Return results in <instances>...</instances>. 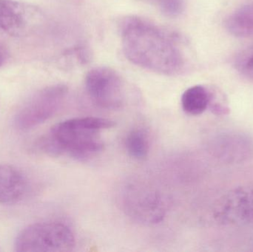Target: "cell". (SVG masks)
<instances>
[{"label": "cell", "mask_w": 253, "mask_h": 252, "mask_svg": "<svg viewBox=\"0 0 253 252\" xmlns=\"http://www.w3.org/2000/svg\"><path fill=\"white\" fill-rule=\"evenodd\" d=\"M123 51L137 66L165 75L181 71L183 59L172 40L154 25L129 19L123 28Z\"/></svg>", "instance_id": "cell-1"}, {"label": "cell", "mask_w": 253, "mask_h": 252, "mask_svg": "<svg viewBox=\"0 0 253 252\" xmlns=\"http://www.w3.org/2000/svg\"><path fill=\"white\" fill-rule=\"evenodd\" d=\"M115 125L112 120L97 117L65 120L43 137L41 148L51 156L68 155L77 161H87L103 150L101 132Z\"/></svg>", "instance_id": "cell-2"}, {"label": "cell", "mask_w": 253, "mask_h": 252, "mask_svg": "<svg viewBox=\"0 0 253 252\" xmlns=\"http://www.w3.org/2000/svg\"><path fill=\"white\" fill-rule=\"evenodd\" d=\"M75 237L67 225L59 222L34 223L22 229L14 241L18 252H66L75 247Z\"/></svg>", "instance_id": "cell-3"}, {"label": "cell", "mask_w": 253, "mask_h": 252, "mask_svg": "<svg viewBox=\"0 0 253 252\" xmlns=\"http://www.w3.org/2000/svg\"><path fill=\"white\" fill-rule=\"evenodd\" d=\"M66 86H50L31 96L16 114L15 124L20 130H28L51 118L65 101Z\"/></svg>", "instance_id": "cell-4"}, {"label": "cell", "mask_w": 253, "mask_h": 252, "mask_svg": "<svg viewBox=\"0 0 253 252\" xmlns=\"http://www.w3.org/2000/svg\"><path fill=\"white\" fill-rule=\"evenodd\" d=\"M212 217L224 226H244L253 222V184L238 186L215 203Z\"/></svg>", "instance_id": "cell-5"}, {"label": "cell", "mask_w": 253, "mask_h": 252, "mask_svg": "<svg viewBox=\"0 0 253 252\" xmlns=\"http://www.w3.org/2000/svg\"><path fill=\"white\" fill-rule=\"evenodd\" d=\"M85 88L92 102L104 109H120L124 104L123 80L115 71L108 67L90 70L86 75Z\"/></svg>", "instance_id": "cell-6"}, {"label": "cell", "mask_w": 253, "mask_h": 252, "mask_svg": "<svg viewBox=\"0 0 253 252\" xmlns=\"http://www.w3.org/2000/svg\"><path fill=\"white\" fill-rule=\"evenodd\" d=\"M37 7L16 0H0V28L13 36L31 34L41 19Z\"/></svg>", "instance_id": "cell-7"}, {"label": "cell", "mask_w": 253, "mask_h": 252, "mask_svg": "<svg viewBox=\"0 0 253 252\" xmlns=\"http://www.w3.org/2000/svg\"><path fill=\"white\" fill-rule=\"evenodd\" d=\"M212 147L214 155L227 164H243L253 158V139L245 133H222L215 138Z\"/></svg>", "instance_id": "cell-8"}, {"label": "cell", "mask_w": 253, "mask_h": 252, "mask_svg": "<svg viewBox=\"0 0 253 252\" xmlns=\"http://www.w3.org/2000/svg\"><path fill=\"white\" fill-rule=\"evenodd\" d=\"M28 181L20 170L13 166L0 164V204L12 205L25 198Z\"/></svg>", "instance_id": "cell-9"}, {"label": "cell", "mask_w": 253, "mask_h": 252, "mask_svg": "<svg viewBox=\"0 0 253 252\" xmlns=\"http://www.w3.org/2000/svg\"><path fill=\"white\" fill-rule=\"evenodd\" d=\"M227 31L239 38L253 36V1L241 6L227 17Z\"/></svg>", "instance_id": "cell-10"}, {"label": "cell", "mask_w": 253, "mask_h": 252, "mask_svg": "<svg viewBox=\"0 0 253 252\" xmlns=\"http://www.w3.org/2000/svg\"><path fill=\"white\" fill-rule=\"evenodd\" d=\"M211 93L202 85L193 86L187 89L181 96V106L186 113L199 115L209 108Z\"/></svg>", "instance_id": "cell-11"}, {"label": "cell", "mask_w": 253, "mask_h": 252, "mask_svg": "<svg viewBox=\"0 0 253 252\" xmlns=\"http://www.w3.org/2000/svg\"><path fill=\"white\" fill-rule=\"evenodd\" d=\"M125 145L128 155L141 161L147 158L150 151L148 137L141 129H134L126 135Z\"/></svg>", "instance_id": "cell-12"}, {"label": "cell", "mask_w": 253, "mask_h": 252, "mask_svg": "<svg viewBox=\"0 0 253 252\" xmlns=\"http://www.w3.org/2000/svg\"><path fill=\"white\" fill-rule=\"evenodd\" d=\"M161 10L165 16L175 18L181 15L184 10V0H160Z\"/></svg>", "instance_id": "cell-13"}, {"label": "cell", "mask_w": 253, "mask_h": 252, "mask_svg": "<svg viewBox=\"0 0 253 252\" xmlns=\"http://www.w3.org/2000/svg\"><path fill=\"white\" fill-rule=\"evenodd\" d=\"M238 70L244 75L253 80V50L247 52L237 60Z\"/></svg>", "instance_id": "cell-14"}, {"label": "cell", "mask_w": 253, "mask_h": 252, "mask_svg": "<svg viewBox=\"0 0 253 252\" xmlns=\"http://www.w3.org/2000/svg\"><path fill=\"white\" fill-rule=\"evenodd\" d=\"M6 55L5 51H4L3 47L0 45V67L4 64V61H5Z\"/></svg>", "instance_id": "cell-15"}]
</instances>
